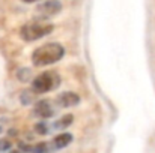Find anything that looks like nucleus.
I'll return each instance as SVG.
<instances>
[{"instance_id":"nucleus-1","label":"nucleus","mask_w":155,"mask_h":153,"mask_svg":"<svg viewBox=\"0 0 155 153\" xmlns=\"http://www.w3.org/2000/svg\"><path fill=\"white\" fill-rule=\"evenodd\" d=\"M65 54V50L60 44L51 42L38 47L32 54V63L35 66H48L56 62H59Z\"/></svg>"},{"instance_id":"nucleus-2","label":"nucleus","mask_w":155,"mask_h":153,"mask_svg":"<svg viewBox=\"0 0 155 153\" xmlns=\"http://www.w3.org/2000/svg\"><path fill=\"white\" fill-rule=\"evenodd\" d=\"M60 86V77L57 72L54 71H47L39 74L38 77H35L33 83H32V90L35 93H47L56 90Z\"/></svg>"},{"instance_id":"nucleus-3","label":"nucleus","mask_w":155,"mask_h":153,"mask_svg":"<svg viewBox=\"0 0 155 153\" xmlns=\"http://www.w3.org/2000/svg\"><path fill=\"white\" fill-rule=\"evenodd\" d=\"M51 32L53 24H48V23H30V24H24L20 29V36L26 42H33V41H38V39L47 36Z\"/></svg>"},{"instance_id":"nucleus-4","label":"nucleus","mask_w":155,"mask_h":153,"mask_svg":"<svg viewBox=\"0 0 155 153\" xmlns=\"http://www.w3.org/2000/svg\"><path fill=\"white\" fill-rule=\"evenodd\" d=\"M60 9H62V3L59 0H47V2H44V3L36 6L35 14L41 20H47V18L54 17L56 14H59Z\"/></svg>"},{"instance_id":"nucleus-5","label":"nucleus","mask_w":155,"mask_h":153,"mask_svg":"<svg viewBox=\"0 0 155 153\" xmlns=\"http://www.w3.org/2000/svg\"><path fill=\"white\" fill-rule=\"evenodd\" d=\"M56 102H57L59 107L69 108V107H75V105L80 104V96L74 92H63L56 98Z\"/></svg>"},{"instance_id":"nucleus-6","label":"nucleus","mask_w":155,"mask_h":153,"mask_svg":"<svg viewBox=\"0 0 155 153\" xmlns=\"http://www.w3.org/2000/svg\"><path fill=\"white\" fill-rule=\"evenodd\" d=\"M53 108L50 105L48 101H39L35 104V108H33V114L39 119H48L53 116Z\"/></svg>"},{"instance_id":"nucleus-7","label":"nucleus","mask_w":155,"mask_h":153,"mask_svg":"<svg viewBox=\"0 0 155 153\" xmlns=\"http://www.w3.org/2000/svg\"><path fill=\"white\" fill-rule=\"evenodd\" d=\"M71 141H72V135L68 134V132H63V134L57 135V137L53 140V146H54L56 149H63V147L69 146Z\"/></svg>"},{"instance_id":"nucleus-8","label":"nucleus","mask_w":155,"mask_h":153,"mask_svg":"<svg viewBox=\"0 0 155 153\" xmlns=\"http://www.w3.org/2000/svg\"><path fill=\"white\" fill-rule=\"evenodd\" d=\"M21 149H24L26 152H30V153H47L48 152V146L41 143V144H35V146H24L21 144Z\"/></svg>"},{"instance_id":"nucleus-9","label":"nucleus","mask_w":155,"mask_h":153,"mask_svg":"<svg viewBox=\"0 0 155 153\" xmlns=\"http://www.w3.org/2000/svg\"><path fill=\"white\" fill-rule=\"evenodd\" d=\"M72 120H74V117L71 114H66V116H63V117H60L59 120L54 122V128L56 129H65L72 123Z\"/></svg>"},{"instance_id":"nucleus-10","label":"nucleus","mask_w":155,"mask_h":153,"mask_svg":"<svg viewBox=\"0 0 155 153\" xmlns=\"http://www.w3.org/2000/svg\"><path fill=\"white\" fill-rule=\"evenodd\" d=\"M35 131H36L39 135H45V134H48V126H47L45 123H36V125H35Z\"/></svg>"},{"instance_id":"nucleus-11","label":"nucleus","mask_w":155,"mask_h":153,"mask_svg":"<svg viewBox=\"0 0 155 153\" xmlns=\"http://www.w3.org/2000/svg\"><path fill=\"white\" fill-rule=\"evenodd\" d=\"M32 101H33V93H32V92H23L21 102H23L24 105H27V104H30Z\"/></svg>"},{"instance_id":"nucleus-12","label":"nucleus","mask_w":155,"mask_h":153,"mask_svg":"<svg viewBox=\"0 0 155 153\" xmlns=\"http://www.w3.org/2000/svg\"><path fill=\"white\" fill-rule=\"evenodd\" d=\"M18 78L21 80V81H27L29 78H30V71H27V69H21L20 72H18Z\"/></svg>"},{"instance_id":"nucleus-13","label":"nucleus","mask_w":155,"mask_h":153,"mask_svg":"<svg viewBox=\"0 0 155 153\" xmlns=\"http://www.w3.org/2000/svg\"><path fill=\"white\" fill-rule=\"evenodd\" d=\"M11 149V141L9 140H0V152L9 150Z\"/></svg>"},{"instance_id":"nucleus-14","label":"nucleus","mask_w":155,"mask_h":153,"mask_svg":"<svg viewBox=\"0 0 155 153\" xmlns=\"http://www.w3.org/2000/svg\"><path fill=\"white\" fill-rule=\"evenodd\" d=\"M23 2H26V3H33V2H36V0H23Z\"/></svg>"},{"instance_id":"nucleus-15","label":"nucleus","mask_w":155,"mask_h":153,"mask_svg":"<svg viewBox=\"0 0 155 153\" xmlns=\"http://www.w3.org/2000/svg\"><path fill=\"white\" fill-rule=\"evenodd\" d=\"M12 153H20V152H12Z\"/></svg>"}]
</instances>
